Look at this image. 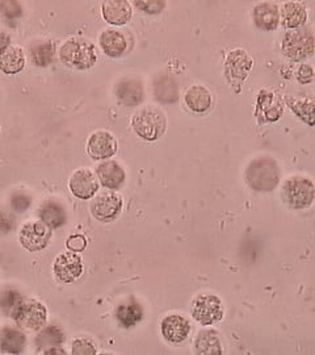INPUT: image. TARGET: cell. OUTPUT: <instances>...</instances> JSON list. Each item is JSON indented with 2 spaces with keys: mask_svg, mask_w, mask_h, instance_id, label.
I'll return each mask as SVG.
<instances>
[{
  "mask_svg": "<svg viewBox=\"0 0 315 355\" xmlns=\"http://www.w3.org/2000/svg\"><path fill=\"white\" fill-rule=\"evenodd\" d=\"M71 353L75 355H95L98 352H96V345L91 338L82 337V338H76L73 343Z\"/></svg>",
  "mask_w": 315,
  "mask_h": 355,
  "instance_id": "cell-31",
  "label": "cell"
},
{
  "mask_svg": "<svg viewBox=\"0 0 315 355\" xmlns=\"http://www.w3.org/2000/svg\"><path fill=\"white\" fill-rule=\"evenodd\" d=\"M123 205V196L116 191H101L91 202L89 209L95 220L100 223H112L121 215Z\"/></svg>",
  "mask_w": 315,
  "mask_h": 355,
  "instance_id": "cell-8",
  "label": "cell"
},
{
  "mask_svg": "<svg viewBox=\"0 0 315 355\" xmlns=\"http://www.w3.org/2000/svg\"><path fill=\"white\" fill-rule=\"evenodd\" d=\"M99 179L89 168H78L69 180V189L71 193L80 200L92 199L99 191Z\"/></svg>",
  "mask_w": 315,
  "mask_h": 355,
  "instance_id": "cell-11",
  "label": "cell"
},
{
  "mask_svg": "<svg viewBox=\"0 0 315 355\" xmlns=\"http://www.w3.org/2000/svg\"><path fill=\"white\" fill-rule=\"evenodd\" d=\"M246 180L252 190L268 192L278 184L280 168L271 157H259L253 159L246 170Z\"/></svg>",
  "mask_w": 315,
  "mask_h": 355,
  "instance_id": "cell-3",
  "label": "cell"
},
{
  "mask_svg": "<svg viewBox=\"0 0 315 355\" xmlns=\"http://www.w3.org/2000/svg\"><path fill=\"white\" fill-rule=\"evenodd\" d=\"M101 16L111 26H125L132 20V16H133L132 3L126 1V0L102 1L101 3Z\"/></svg>",
  "mask_w": 315,
  "mask_h": 355,
  "instance_id": "cell-16",
  "label": "cell"
},
{
  "mask_svg": "<svg viewBox=\"0 0 315 355\" xmlns=\"http://www.w3.org/2000/svg\"><path fill=\"white\" fill-rule=\"evenodd\" d=\"M38 217L51 229L61 228L67 221L64 207L54 199H48L39 205Z\"/></svg>",
  "mask_w": 315,
  "mask_h": 355,
  "instance_id": "cell-22",
  "label": "cell"
},
{
  "mask_svg": "<svg viewBox=\"0 0 315 355\" xmlns=\"http://www.w3.org/2000/svg\"><path fill=\"white\" fill-rule=\"evenodd\" d=\"M195 352L200 355H221L224 353L221 340L215 330H202L195 340Z\"/></svg>",
  "mask_w": 315,
  "mask_h": 355,
  "instance_id": "cell-24",
  "label": "cell"
},
{
  "mask_svg": "<svg viewBox=\"0 0 315 355\" xmlns=\"http://www.w3.org/2000/svg\"><path fill=\"white\" fill-rule=\"evenodd\" d=\"M315 198V187L310 178L291 175L281 187V200L290 209H306Z\"/></svg>",
  "mask_w": 315,
  "mask_h": 355,
  "instance_id": "cell-2",
  "label": "cell"
},
{
  "mask_svg": "<svg viewBox=\"0 0 315 355\" xmlns=\"http://www.w3.org/2000/svg\"><path fill=\"white\" fill-rule=\"evenodd\" d=\"M314 71H313V67L310 66V64H303L301 67H300V70H298V73H297V79L303 83V85H306V83H310L312 80H313V74Z\"/></svg>",
  "mask_w": 315,
  "mask_h": 355,
  "instance_id": "cell-35",
  "label": "cell"
},
{
  "mask_svg": "<svg viewBox=\"0 0 315 355\" xmlns=\"http://www.w3.org/2000/svg\"><path fill=\"white\" fill-rule=\"evenodd\" d=\"M116 318L123 328H133L143 318V311L139 304L132 302L120 305L116 311Z\"/></svg>",
  "mask_w": 315,
  "mask_h": 355,
  "instance_id": "cell-29",
  "label": "cell"
},
{
  "mask_svg": "<svg viewBox=\"0 0 315 355\" xmlns=\"http://www.w3.org/2000/svg\"><path fill=\"white\" fill-rule=\"evenodd\" d=\"M63 64L75 70H89L98 61L95 45L86 38L73 37L66 40L60 49Z\"/></svg>",
  "mask_w": 315,
  "mask_h": 355,
  "instance_id": "cell-1",
  "label": "cell"
},
{
  "mask_svg": "<svg viewBox=\"0 0 315 355\" xmlns=\"http://www.w3.org/2000/svg\"><path fill=\"white\" fill-rule=\"evenodd\" d=\"M10 42H11L10 35L6 33L4 31H0V54L10 46Z\"/></svg>",
  "mask_w": 315,
  "mask_h": 355,
  "instance_id": "cell-36",
  "label": "cell"
},
{
  "mask_svg": "<svg viewBox=\"0 0 315 355\" xmlns=\"http://www.w3.org/2000/svg\"><path fill=\"white\" fill-rule=\"evenodd\" d=\"M118 149V142L108 130H96L89 137L87 153L93 161H107Z\"/></svg>",
  "mask_w": 315,
  "mask_h": 355,
  "instance_id": "cell-12",
  "label": "cell"
},
{
  "mask_svg": "<svg viewBox=\"0 0 315 355\" xmlns=\"http://www.w3.org/2000/svg\"><path fill=\"white\" fill-rule=\"evenodd\" d=\"M55 44L51 40L36 41L29 46V57L33 64L38 67H46L54 61Z\"/></svg>",
  "mask_w": 315,
  "mask_h": 355,
  "instance_id": "cell-25",
  "label": "cell"
},
{
  "mask_svg": "<svg viewBox=\"0 0 315 355\" xmlns=\"http://www.w3.org/2000/svg\"><path fill=\"white\" fill-rule=\"evenodd\" d=\"M63 341H64V336L61 329L57 327L45 328L37 337V345L39 347L46 343H48L46 347H58V345H61Z\"/></svg>",
  "mask_w": 315,
  "mask_h": 355,
  "instance_id": "cell-30",
  "label": "cell"
},
{
  "mask_svg": "<svg viewBox=\"0 0 315 355\" xmlns=\"http://www.w3.org/2000/svg\"><path fill=\"white\" fill-rule=\"evenodd\" d=\"M136 7H138L142 12L149 15H156L161 13L165 8L167 3L163 0H147V1H134Z\"/></svg>",
  "mask_w": 315,
  "mask_h": 355,
  "instance_id": "cell-32",
  "label": "cell"
},
{
  "mask_svg": "<svg viewBox=\"0 0 315 355\" xmlns=\"http://www.w3.org/2000/svg\"><path fill=\"white\" fill-rule=\"evenodd\" d=\"M117 96L125 105L133 107L143 101V89L138 80L124 79L117 86Z\"/></svg>",
  "mask_w": 315,
  "mask_h": 355,
  "instance_id": "cell-26",
  "label": "cell"
},
{
  "mask_svg": "<svg viewBox=\"0 0 315 355\" xmlns=\"http://www.w3.org/2000/svg\"><path fill=\"white\" fill-rule=\"evenodd\" d=\"M192 318L197 322H200L204 327L213 325L215 322H219L224 315L225 309L222 300L213 293H201L195 297L190 306Z\"/></svg>",
  "mask_w": 315,
  "mask_h": 355,
  "instance_id": "cell-7",
  "label": "cell"
},
{
  "mask_svg": "<svg viewBox=\"0 0 315 355\" xmlns=\"http://www.w3.org/2000/svg\"><path fill=\"white\" fill-rule=\"evenodd\" d=\"M252 69V58L243 49H235L228 53L225 62V73L228 82L242 83L250 74Z\"/></svg>",
  "mask_w": 315,
  "mask_h": 355,
  "instance_id": "cell-14",
  "label": "cell"
},
{
  "mask_svg": "<svg viewBox=\"0 0 315 355\" xmlns=\"http://www.w3.org/2000/svg\"><path fill=\"white\" fill-rule=\"evenodd\" d=\"M96 177L108 190H120L126 182L125 170L116 161H102L96 167Z\"/></svg>",
  "mask_w": 315,
  "mask_h": 355,
  "instance_id": "cell-17",
  "label": "cell"
},
{
  "mask_svg": "<svg viewBox=\"0 0 315 355\" xmlns=\"http://www.w3.org/2000/svg\"><path fill=\"white\" fill-rule=\"evenodd\" d=\"M11 318L21 328L39 330L48 322V309L36 299H21L15 306Z\"/></svg>",
  "mask_w": 315,
  "mask_h": 355,
  "instance_id": "cell-6",
  "label": "cell"
},
{
  "mask_svg": "<svg viewBox=\"0 0 315 355\" xmlns=\"http://www.w3.org/2000/svg\"><path fill=\"white\" fill-rule=\"evenodd\" d=\"M132 128L142 140L156 141L163 136L167 129V119L161 110L145 107L133 116Z\"/></svg>",
  "mask_w": 315,
  "mask_h": 355,
  "instance_id": "cell-4",
  "label": "cell"
},
{
  "mask_svg": "<svg viewBox=\"0 0 315 355\" xmlns=\"http://www.w3.org/2000/svg\"><path fill=\"white\" fill-rule=\"evenodd\" d=\"M284 114V102L276 92L260 89L256 102L255 114L259 123H275Z\"/></svg>",
  "mask_w": 315,
  "mask_h": 355,
  "instance_id": "cell-10",
  "label": "cell"
},
{
  "mask_svg": "<svg viewBox=\"0 0 315 355\" xmlns=\"http://www.w3.org/2000/svg\"><path fill=\"white\" fill-rule=\"evenodd\" d=\"M252 19L258 29L260 31H275L280 24V8L276 3L260 1L253 7Z\"/></svg>",
  "mask_w": 315,
  "mask_h": 355,
  "instance_id": "cell-19",
  "label": "cell"
},
{
  "mask_svg": "<svg viewBox=\"0 0 315 355\" xmlns=\"http://www.w3.org/2000/svg\"><path fill=\"white\" fill-rule=\"evenodd\" d=\"M280 21L288 29H300L307 21V10L301 1H287L280 10Z\"/></svg>",
  "mask_w": 315,
  "mask_h": 355,
  "instance_id": "cell-21",
  "label": "cell"
},
{
  "mask_svg": "<svg viewBox=\"0 0 315 355\" xmlns=\"http://www.w3.org/2000/svg\"><path fill=\"white\" fill-rule=\"evenodd\" d=\"M26 62V53L17 45H10L0 54V70L7 76L21 73Z\"/></svg>",
  "mask_w": 315,
  "mask_h": 355,
  "instance_id": "cell-23",
  "label": "cell"
},
{
  "mask_svg": "<svg viewBox=\"0 0 315 355\" xmlns=\"http://www.w3.org/2000/svg\"><path fill=\"white\" fill-rule=\"evenodd\" d=\"M53 229L41 220H32L26 223L19 233V241L29 253L44 250L51 241Z\"/></svg>",
  "mask_w": 315,
  "mask_h": 355,
  "instance_id": "cell-9",
  "label": "cell"
},
{
  "mask_svg": "<svg viewBox=\"0 0 315 355\" xmlns=\"http://www.w3.org/2000/svg\"><path fill=\"white\" fill-rule=\"evenodd\" d=\"M26 343V334L15 328H6L0 336V347L8 354H20L24 350Z\"/></svg>",
  "mask_w": 315,
  "mask_h": 355,
  "instance_id": "cell-27",
  "label": "cell"
},
{
  "mask_svg": "<svg viewBox=\"0 0 315 355\" xmlns=\"http://www.w3.org/2000/svg\"><path fill=\"white\" fill-rule=\"evenodd\" d=\"M99 45L111 58H118L129 51V36L117 28H107L99 36Z\"/></svg>",
  "mask_w": 315,
  "mask_h": 355,
  "instance_id": "cell-15",
  "label": "cell"
},
{
  "mask_svg": "<svg viewBox=\"0 0 315 355\" xmlns=\"http://www.w3.org/2000/svg\"><path fill=\"white\" fill-rule=\"evenodd\" d=\"M282 53L293 61H305L314 55L315 38L312 29H290L282 38Z\"/></svg>",
  "mask_w": 315,
  "mask_h": 355,
  "instance_id": "cell-5",
  "label": "cell"
},
{
  "mask_svg": "<svg viewBox=\"0 0 315 355\" xmlns=\"http://www.w3.org/2000/svg\"><path fill=\"white\" fill-rule=\"evenodd\" d=\"M186 105L193 114H202L208 112L213 105V95L210 89L202 85L190 86L184 95Z\"/></svg>",
  "mask_w": 315,
  "mask_h": 355,
  "instance_id": "cell-20",
  "label": "cell"
},
{
  "mask_svg": "<svg viewBox=\"0 0 315 355\" xmlns=\"http://www.w3.org/2000/svg\"><path fill=\"white\" fill-rule=\"evenodd\" d=\"M161 331L167 343L179 345L188 338L190 324L187 318L180 315H170L163 318L161 324Z\"/></svg>",
  "mask_w": 315,
  "mask_h": 355,
  "instance_id": "cell-18",
  "label": "cell"
},
{
  "mask_svg": "<svg viewBox=\"0 0 315 355\" xmlns=\"http://www.w3.org/2000/svg\"><path fill=\"white\" fill-rule=\"evenodd\" d=\"M285 102L303 123H306L310 127L314 125V101L312 98L287 96Z\"/></svg>",
  "mask_w": 315,
  "mask_h": 355,
  "instance_id": "cell-28",
  "label": "cell"
},
{
  "mask_svg": "<svg viewBox=\"0 0 315 355\" xmlns=\"http://www.w3.org/2000/svg\"><path fill=\"white\" fill-rule=\"evenodd\" d=\"M66 246L70 252H74V253H80V252H84V249L87 248V239L82 234H75V236H71L67 239L66 241Z\"/></svg>",
  "mask_w": 315,
  "mask_h": 355,
  "instance_id": "cell-34",
  "label": "cell"
},
{
  "mask_svg": "<svg viewBox=\"0 0 315 355\" xmlns=\"http://www.w3.org/2000/svg\"><path fill=\"white\" fill-rule=\"evenodd\" d=\"M4 293H6V295L3 296L1 306H3V309H4L6 312H8V313H10V316H11V313H12L15 306L19 304V302H20L23 297L19 295V292L12 291V290L4 292Z\"/></svg>",
  "mask_w": 315,
  "mask_h": 355,
  "instance_id": "cell-33",
  "label": "cell"
},
{
  "mask_svg": "<svg viewBox=\"0 0 315 355\" xmlns=\"http://www.w3.org/2000/svg\"><path fill=\"white\" fill-rule=\"evenodd\" d=\"M53 271L60 282L73 283L83 274L82 257L74 252L60 254L54 261Z\"/></svg>",
  "mask_w": 315,
  "mask_h": 355,
  "instance_id": "cell-13",
  "label": "cell"
}]
</instances>
